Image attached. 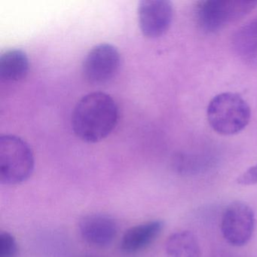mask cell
<instances>
[{
    "label": "cell",
    "instance_id": "obj_9",
    "mask_svg": "<svg viewBox=\"0 0 257 257\" xmlns=\"http://www.w3.org/2000/svg\"><path fill=\"white\" fill-rule=\"evenodd\" d=\"M161 220L150 221L129 228L123 235L120 248L125 253H135L150 246L163 229Z\"/></svg>",
    "mask_w": 257,
    "mask_h": 257
},
{
    "label": "cell",
    "instance_id": "obj_5",
    "mask_svg": "<svg viewBox=\"0 0 257 257\" xmlns=\"http://www.w3.org/2000/svg\"><path fill=\"white\" fill-rule=\"evenodd\" d=\"M255 214L247 204L231 203L224 210L221 231L224 239L234 246H242L250 240L255 229Z\"/></svg>",
    "mask_w": 257,
    "mask_h": 257
},
{
    "label": "cell",
    "instance_id": "obj_6",
    "mask_svg": "<svg viewBox=\"0 0 257 257\" xmlns=\"http://www.w3.org/2000/svg\"><path fill=\"white\" fill-rule=\"evenodd\" d=\"M121 58L116 48L102 43L92 48L84 60L82 73L87 82L103 85L112 80L119 70Z\"/></svg>",
    "mask_w": 257,
    "mask_h": 257
},
{
    "label": "cell",
    "instance_id": "obj_10",
    "mask_svg": "<svg viewBox=\"0 0 257 257\" xmlns=\"http://www.w3.org/2000/svg\"><path fill=\"white\" fill-rule=\"evenodd\" d=\"M232 46L236 55L246 65L257 68V16L234 33Z\"/></svg>",
    "mask_w": 257,
    "mask_h": 257
},
{
    "label": "cell",
    "instance_id": "obj_12",
    "mask_svg": "<svg viewBox=\"0 0 257 257\" xmlns=\"http://www.w3.org/2000/svg\"><path fill=\"white\" fill-rule=\"evenodd\" d=\"M166 257H201V249L196 236L190 231L171 234L165 243Z\"/></svg>",
    "mask_w": 257,
    "mask_h": 257
},
{
    "label": "cell",
    "instance_id": "obj_13",
    "mask_svg": "<svg viewBox=\"0 0 257 257\" xmlns=\"http://www.w3.org/2000/svg\"><path fill=\"white\" fill-rule=\"evenodd\" d=\"M19 246L13 234L4 231L0 234V257H17Z\"/></svg>",
    "mask_w": 257,
    "mask_h": 257
},
{
    "label": "cell",
    "instance_id": "obj_3",
    "mask_svg": "<svg viewBox=\"0 0 257 257\" xmlns=\"http://www.w3.org/2000/svg\"><path fill=\"white\" fill-rule=\"evenodd\" d=\"M34 153L30 146L15 135L0 138V182L16 185L26 181L34 170Z\"/></svg>",
    "mask_w": 257,
    "mask_h": 257
},
{
    "label": "cell",
    "instance_id": "obj_7",
    "mask_svg": "<svg viewBox=\"0 0 257 257\" xmlns=\"http://www.w3.org/2000/svg\"><path fill=\"white\" fill-rule=\"evenodd\" d=\"M138 14L142 34L148 38H158L169 30L174 7L168 0H142L138 6Z\"/></svg>",
    "mask_w": 257,
    "mask_h": 257
},
{
    "label": "cell",
    "instance_id": "obj_2",
    "mask_svg": "<svg viewBox=\"0 0 257 257\" xmlns=\"http://www.w3.org/2000/svg\"><path fill=\"white\" fill-rule=\"evenodd\" d=\"M207 117L214 132L228 136L236 135L246 127L250 120L251 110L239 94L221 93L209 103Z\"/></svg>",
    "mask_w": 257,
    "mask_h": 257
},
{
    "label": "cell",
    "instance_id": "obj_1",
    "mask_svg": "<svg viewBox=\"0 0 257 257\" xmlns=\"http://www.w3.org/2000/svg\"><path fill=\"white\" fill-rule=\"evenodd\" d=\"M118 106L106 93L86 94L76 103L72 114L75 135L84 142H100L107 138L118 121Z\"/></svg>",
    "mask_w": 257,
    "mask_h": 257
},
{
    "label": "cell",
    "instance_id": "obj_8",
    "mask_svg": "<svg viewBox=\"0 0 257 257\" xmlns=\"http://www.w3.org/2000/svg\"><path fill=\"white\" fill-rule=\"evenodd\" d=\"M79 228L84 240L97 247L111 244L118 231L115 221L110 216L103 214L84 216L79 222Z\"/></svg>",
    "mask_w": 257,
    "mask_h": 257
},
{
    "label": "cell",
    "instance_id": "obj_11",
    "mask_svg": "<svg viewBox=\"0 0 257 257\" xmlns=\"http://www.w3.org/2000/svg\"><path fill=\"white\" fill-rule=\"evenodd\" d=\"M29 59L21 49H10L0 57V78L5 82H19L29 71Z\"/></svg>",
    "mask_w": 257,
    "mask_h": 257
},
{
    "label": "cell",
    "instance_id": "obj_14",
    "mask_svg": "<svg viewBox=\"0 0 257 257\" xmlns=\"http://www.w3.org/2000/svg\"><path fill=\"white\" fill-rule=\"evenodd\" d=\"M237 183L242 186L257 184V164L243 172L237 179Z\"/></svg>",
    "mask_w": 257,
    "mask_h": 257
},
{
    "label": "cell",
    "instance_id": "obj_4",
    "mask_svg": "<svg viewBox=\"0 0 257 257\" xmlns=\"http://www.w3.org/2000/svg\"><path fill=\"white\" fill-rule=\"evenodd\" d=\"M257 7V1L249 0H206L196 7L198 25L206 32L220 31L240 20Z\"/></svg>",
    "mask_w": 257,
    "mask_h": 257
}]
</instances>
